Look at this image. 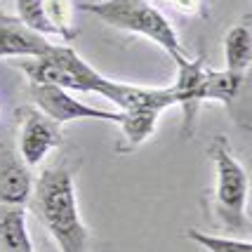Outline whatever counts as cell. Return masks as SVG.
Masks as SVG:
<instances>
[{
    "label": "cell",
    "instance_id": "obj_1",
    "mask_svg": "<svg viewBox=\"0 0 252 252\" xmlns=\"http://www.w3.org/2000/svg\"><path fill=\"white\" fill-rule=\"evenodd\" d=\"M35 210L52 241L62 252H85L90 231L78 210V196L73 175L64 165L43 170L38 184L33 189Z\"/></svg>",
    "mask_w": 252,
    "mask_h": 252
},
{
    "label": "cell",
    "instance_id": "obj_2",
    "mask_svg": "<svg viewBox=\"0 0 252 252\" xmlns=\"http://www.w3.org/2000/svg\"><path fill=\"white\" fill-rule=\"evenodd\" d=\"M80 12H88L111 29L137 33L156 45H160L172 59L184 57L182 43L177 38L170 19L149 0H99V2H80Z\"/></svg>",
    "mask_w": 252,
    "mask_h": 252
},
{
    "label": "cell",
    "instance_id": "obj_3",
    "mask_svg": "<svg viewBox=\"0 0 252 252\" xmlns=\"http://www.w3.org/2000/svg\"><path fill=\"white\" fill-rule=\"evenodd\" d=\"M208 154L215 165V208L224 226L241 231L248 226V196H250V177L231 151L229 139L217 134L208 146Z\"/></svg>",
    "mask_w": 252,
    "mask_h": 252
},
{
    "label": "cell",
    "instance_id": "obj_4",
    "mask_svg": "<svg viewBox=\"0 0 252 252\" xmlns=\"http://www.w3.org/2000/svg\"><path fill=\"white\" fill-rule=\"evenodd\" d=\"M22 71L29 76L31 83L38 85H57L64 90H76V92H94L104 97L106 88L111 85L109 78H104L99 71L78 55L76 50L66 45H55L50 55L38 57V59H22Z\"/></svg>",
    "mask_w": 252,
    "mask_h": 252
},
{
    "label": "cell",
    "instance_id": "obj_5",
    "mask_svg": "<svg viewBox=\"0 0 252 252\" xmlns=\"http://www.w3.org/2000/svg\"><path fill=\"white\" fill-rule=\"evenodd\" d=\"M31 94L50 121L57 125H64L71 121H109L121 125L123 113L121 111H104L97 106H90L85 101L76 99L68 90L57 88V85H38L31 83Z\"/></svg>",
    "mask_w": 252,
    "mask_h": 252
},
{
    "label": "cell",
    "instance_id": "obj_6",
    "mask_svg": "<svg viewBox=\"0 0 252 252\" xmlns=\"http://www.w3.org/2000/svg\"><path fill=\"white\" fill-rule=\"evenodd\" d=\"M62 144V132L40 109L19 111V156L26 167H38Z\"/></svg>",
    "mask_w": 252,
    "mask_h": 252
},
{
    "label": "cell",
    "instance_id": "obj_7",
    "mask_svg": "<svg viewBox=\"0 0 252 252\" xmlns=\"http://www.w3.org/2000/svg\"><path fill=\"white\" fill-rule=\"evenodd\" d=\"M175 62H177V83L172 85V92H175L177 106L182 109V116H184V121H182V139H189L193 134L198 109L203 104L208 66H205V62L200 57L189 59L187 55L175 59Z\"/></svg>",
    "mask_w": 252,
    "mask_h": 252
},
{
    "label": "cell",
    "instance_id": "obj_8",
    "mask_svg": "<svg viewBox=\"0 0 252 252\" xmlns=\"http://www.w3.org/2000/svg\"><path fill=\"white\" fill-rule=\"evenodd\" d=\"M55 45L45 35L31 31L19 17L0 14V59L19 57V59H38L50 55Z\"/></svg>",
    "mask_w": 252,
    "mask_h": 252
},
{
    "label": "cell",
    "instance_id": "obj_9",
    "mask_svg": "<svg viewBox=\"0 0 252 252\" xmlns=\"http://www.w3.org/2000/svg\"><path fill=\"white\" fill-rule=\"evenodd\" d=\"M33 193V182L29 167L19 160H12L0 172V200L10 208H22Z\"/></svg>",
    "mask_w": 252,
    "mask_h": 252
},
{
    "label": "cell",
    "instance_id": "obj_10",
    "mask_svg": "<svg viewBox=\"0 0 252 252\" xmlns=\"http://www.w3.org/2000/svg\"><path fill=\"white\" fill-rule=\"evenodd\" d=\"M0 243L5 252H35L22 208H7L0 215Z\"/></svg>",
    "mask_w": 252,
    "mask_h": 252
},
{
    "label": "cell",
    "instance_id": "obj_11",
    "mask_svg": "<svg viewBox=\"0 0 252 252\" xmlns=\"http://www.w3.org/2000/svg\"><path fill=\"white\" fill-rule=\"evenodd\" d=\"M224 57H226V71L245 76V71L252 64V31L245 24H236L226 33Z\"/></svg>",
    "mask_w": 252,
    "mask_h": 252
},
{
    "label": "cell",
    "instance_id": "obj_12",
    "mask_svg": "<svg viewBox=\"0 0 252 252\" xmlns=\"http://www.w3.org/2000/svg\"><path fill=\"white\" fill-rule=\"evenodd\" d=\"M241 73H233V71H215L208 68L205 73V90H203V101H220V104H231L236 92L243 85Z\"/></svg>",
    "mask_w": 252,
    "mask_h": 252
},
{
    "label": "cell",
    "instance_id": "obj_13",
    "mask_svg": "<svg viewBox=\"0 0 252 252\" xmlns=\"http://www.w3.org/2000/svg\"><path fill=\"white\" fill-rule=\"evenodd\" d=\"M45 12H47V19L52 24L57 38H62L64 43H71L78 35V29L73 26L71 0H45Z\"/></svg>",
    "mask_w": 252,
    "mask_h": 252
},
{
    "label": "cell",
    "instance_id": "obj_14",
    "mask_svg": "<svg viewBox=\"0 0 252 252\" xmlns=\"http://www.w3.org/2000/svg\"><path fill=\"white\" fill-rule=\"evenodd\" d=\"M187 238L200 248H205L208 252H252V241H243V238L212 236V233H203L198 229H189Z\"/></svg>",
    "mask_w": 252,
    "mask_h": 252
},
{
    "label": "cell",
    "instance_id": "obj_15",
    "mask_svg": "<svg viewBox=\"0 0 252 252\" xmlns=\"http://www.w3.org/2000/svg\"><path fill=\"white\" fill-rule=\"evenodd\" d=\"M17 12H19V19H22L31 31L40 33V35H55L57 33L52 29V24L47 19V12H45V0H17Z\"/></svg>",
    "mask_w": 252,
    "mask_h": 252
},
{
    "label": "cell",
    "instance_id": "obj_16",
    "mask_svg": "<svg viewBox=\"0 0 252 252\" xmlns=\"http://www.w3.org/2000/svg\"><path fill=\"white\" fill-rule=\"evenodd\" d=\"M163 2L170 5V7H175L182 14H196L203 7V0H163Z\"/></svg>",
    "mask_w": 252,
    "mask_h": 252
}]
</instances>
